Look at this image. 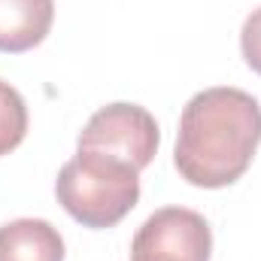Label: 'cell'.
Listing matches in <instances>:
<instances>
[{"label": "cell", "mask_w": 261, "mask_h": 261, "mask_svg": "<svg viewBox=\"0 0 261 261\" xmlns=\"http://www.w3.org/2000/svg\"><path fill=\"white\" fill-rule=\"evenodd\" d=\"M261 143V103L243 88H203L179 116L173 164L197 189L234 186Z\"/></svg>", "instance_id": "obj_1"}, {"label": "cell", "mask_w": 261, "mask_h": 261, "mask_svg": "<svg viewBox=\"0 0 261 261\" xmlns=\"http://www.w3.org/2000/svg\"><path fill=\"white\" fill-rule=\"evenodd\" d=\"M0 261H64V237L46 219L0 225Z\"/></svg>", "instance_id": "obj_6"}, {"label": "cell", "mask_w": 261, "mask_h": 261, "mask_svg": "<svg viewBox=\"0 0 261 261\" xmlns=\"http://www.w3.org/2000/svg\"><path fill=\"white\" fill-rule=\"evenodd\" d=\"M52 21L55 0H0V52H31L49 37Z\"/></svg>", "instance_id": "obj_5"}, {"label": "cell", "mask_w": 261, "mask_h": 261, "mask_svg": "<svg viewBox=\"0 0 261 261\" xmlns=\"http://www.w3.org/2000/svg\"><path fill=\"white\" fill-rule=\"evenodd\" d=\"M158 143H161V130H158L155 116L146 107L107 103L88 119V125L82 128L76 140V149L110 155V158H119L130 167L143 170L152 164Z\"/></svg>", "instance_id": "obj_3"}, {"label": "cell", "mask_w": 261, "mask_h": 261, "mask_svg": "<svg viewBox=\"0 0 261 261\" xmlns=\"http://www.w3.org/2000/svg\"><path fill=\"white\" fill-rule=\"evenodd\" d=\"M240 49H243V58L246 64L252 67L261 76V6L252 9L243 21V31H240Z\"/></svg>", "instance_id": "obj_8"}, {"label": "cell", "mask_w": 261, "mask_h": 261, "mask_svg": "<svg viewBox=\"0 0 261 261\" xmlns=\"http://www.w3.org/2000/svg\"><path fill=\"white\" fill-rule=\"evenodd\" d=\"M55 195L79 225L113 228L140 200V170L119 158L76 149L58 170Z\"/></svg>", "instance_id": "obj_2"}, {"label": "cell", "mask_w": 261, "mask_h": 261, "mask_svg": "<svg viewBox=\"0 0 261 261\" xmlns=\"http://www.w3.org/2000/svg\"><path fill=\"white\" fill-rule=\"evenodd\" d=\"M213 231L189 206L155 210L130 240V261H210Z\"/></svg>", "instance_id": "obj_4"}, {"label": "cell", "mask_w": 261, "mask_h": 261, "mask_svg": "<svg viewBox=\"0 0 261 261\" xmlns=\"http://www.w3.org/2000/svg\"><path fill=\"white\" fill-rule=\"evenodd\" d=\"M24 134H28V103L9 82L0 79V155L18 149Z\"/></svg>", "instance_id": "obj_7"}]
</instances>
